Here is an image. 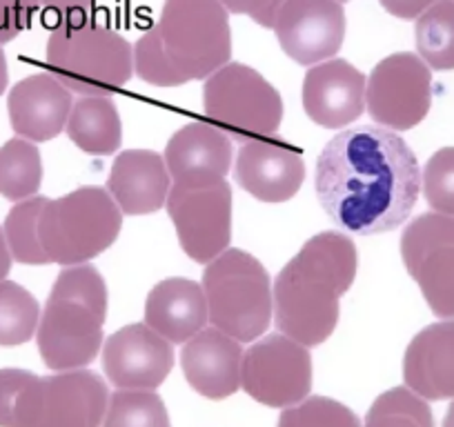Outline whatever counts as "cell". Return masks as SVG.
Here are the masks:
<instances>
[{
	"mask_svg": "<svg viewBox=\"0 0 454 427\" xmlns=\"http://www.w3.org/2000/svg\"><path fill=\"white\" fill-rule=\"evenodd\" d=\"M421 167L408 143L386 128L346 129L318 154L314 190L343 232L374 237L401 228L421 194Z\"/></svg>",
	"mask_w": 454,
	"mask_h": 427,
	"instance_id": "6da1fadb",
	"label": "cell"
},
{
	"mask_svg": "<svg viewBox=\"0 0 454 427\" xmlns=\"http://www.w3.org/2000/svg\"><path fill=\"white\" fill-rule=\"evenodd\" d=\"M356 268V245L346 234L321 232L305 241L272 285L278 332L305 347L325 343L339 323V300L350 291Z\"/></svg>",
	"mask_w": 454,
	"mask_h": 427,
	"instance_id": "7a4b0ae2",
	"label": "cell"
},
{
	"mask_svg": "<svg viewBox=\"0 0 454 427\" xmlns=\"http://www.w3.org/2000/svg\"><path fill=\"white\" fill-rule=\"evenodd\" d=\"M232 29L218 0H165L160 19L134 45V72L154 87L205 81L230 63Z\"/></svg>",
	"mask_w": 454,
	"mask_h": 427,
	"instance_id": "3957f363",
	"label": "cell"
},
{
	"mask_svg": "<svg viewBox=\"0 0 454 427\" xmlns=\"http://www.w3.org/2000/svg\"><path fill=\"white\" fill-rule=\"evenodd\" d=\"M107 285L91 265L63 268L36 330L43 363L54 372L82 369L103 347Z\"/></svg>",
	"mask_w": 454,
	"mask_h": 427,
	"instance_id": "277c9868",
	"label": "cell"
},
{
	"mask_svg": "<svg viewBox=\"0 0 454 427\" xmlns=\"http://www.w3.org/2000/svg\"><path fill=\"white\" fill-rule=\"evenodd\" d=\"M45 63L74 94L112 96L134 76V47L87 14L72 16L51 25Z\"/></svg>",
	"mask_w": 454,
	"mask_h": 427,
	"instance_id": "5b68a950",
	"label": "cell"
},
{
	"mask_svg": "<svg viewBox=\"0 0 454 427\" xmlns=\"http://www.w3.org/2000/svg\"><path fill=\"white\" fill-rule=\"evenodd\" d=\"M123 212L103 187H78L45 200L38 216V238L50 263L72 268L90 263L116 243Z\"/></svg>",
	"mask_w": 454,
	"mask_h": 427,
	"instance_id": "8992f818",
	"label": "cell"
},
{
	"mask_svg": "<svg viewBox=\"0 0 454 427\" xmlns=\"http://www.w3.org/2000/svg\"><path fill=\"white\" fill-rule=\"evenodd\" d=\"M200 285L214 328L239 343L256 341L268 332L274 314L272 281L256 256L227 247L209 260Z\"/></svg>",
	"mask_w": 454,
	"mask_h": 427,
	"instance_id": "52a82bcc",
	"label": "cell"
},
{
	"mask_svg": "<svg viewBox=\"0 0 454 427\" xmlns=\"http://www.w3.org/2000/svg\"><path fill=\"white\" fill-rule=\"evenodd\" d=\"M203 112L209 123L237 141L274 138L283 120L281 94L256 69L227 63L205 78Z\"/></svg>",
	"mask_w": 454,
	"mask_h": 427,
	"instance_id": "ba28073f",
	"label": "cell"
},
{
	"mask_svg": "<svg viewBox=\"0 0 454 427\" xmlns=\"http://www.w3.org/2000/svg\"><path fill=\"white\" fill-rule=\"evenodd\" d=\"M109 392L87 369L27 378L16 396L12 427H100Z\"/></svg>",
	"mask_w": 454,
	"mask_h": 427,
	"instance_id": "9c48e42d",
	"label": "cell"
},
{
	"mask_svg": "<svg viewBox=\"0 0 454 427\" xmlns=\"http://www.w3.org/2000/svg\"><path fill=\"white\" fill-rule=\"evenodd\" d=\"M168 214L183 252L207 265L232 241V187L227 181L169 187Z\"/></svg>",
	"mask_w": 454,
	"mask_h": 427,
	"instance_id": "30bf717a",
	"label": "cell"
},
{
	"mask_svg": "<svg viewBox=\"0 0 454 427\" xmlns=\"http://www.w3.org/2000/svg\"><path fill=\"white\" fill-rule=\"evenodd\" d=\"M432 107V72L421 56L399 51L370 74L365 110L372 120L392 132H408L423 123Z\"/></svg>",
	"mask_w": 454,
	"mask_h": 427,
	"instance_id": "8fae6325",
	"label": "cell"
},
{
	"mask_svg": "<svg viewBox=\"0 0 454 427\" xmlns=\"http://www.w3.org/2000/svg\"><path fill=\"white\" fill-rule=\"evenodd\" d=\"M401 259L432 314L454 318V216L414 219L401 234Z\"/></svg>",
	"mask_w": 454,
	"mask_h": 427,
	"instance_id": "7c38bea8",
	"label": "cell"
},
{
	"mask_svg": "<svg viewBox=\"0 0 454 427\" xmlns=\"http://www.w3.org/2000/svg\"><path fill=\"white\" fill-rule=\"evenodd\" d=\"M241 385L270 408H292L312 390V356L286 334H270L243 354Z\"/></svg>",
	"mask_w": 454,
	"mask_h": 427,
	"instance_id": "4fadbf2b",
	"label": "cell"
},
{
	"mask_svg": "<svg viewBox=\"0 0 454 427\" xmlns=\"http://www.w3.org/2000/svg\"><path fill=\"white\" fill-rule=\"evenodd\" d=\"M272 29L294 63L312 67L339 54L346 38V12L339 0H286Z\"/></svg>",
	"mask_w": 454,
	"mask_h": 427,
	"instance_id": "5bb4252c",
	"label": "cell"
},
{
	"mask_svg": "<svg viewBox=\"0 0 454 427\" xmlns=\"http://www.w3.org/2000/svg\"><path fill=\"white\" fill-rule=\"evenodd\" d=\"M172 368V343L147 323L125 325L103 345V369L119 390H156Z\"/></svg>",
	"mask_w": 454,
	"mask_h": 427,
	"instance_id": "9a60e30c",
	"label": "cell"
},
{
	"mask_svg": "<svg viewBox=\"0 0 454 427\" xmlns=\"http://www.w3.org/2000/svg\"><path fill=\"white\" fill-rule=\"evenodd\" d=\"M368 78L352 63L330 58L312 65L303 81V110L325 129L352 125L365 112Z\"/></svg>",
	"mask_w": 454,
	"mask_h": 427,
	"instance_id": "2e32d148",
	"label": "cell"
},
{
	"mask_svg": "<svg viewBox=\"0 0 454 427\" xmlns=\"http://www.w3.org/2000/svg\"><path fill=\"white\" fill-rule=\"evenodd\" d=\"M237 182L263 203H286L299 194L305 181V160L286 141L252 138L237 156Z\"/></svg>",
	"mask_w": 454,
	"mask_h": 427,
	"instance_id": "e0dca14e",
	"label": "cell"
},
{
	"mask_svg": "<svg viewBox=\"0 0 454 427\" xmlns=\"http://www.w3.org/2000/svg\"><path fill=\"white\" fill-rule=\"evenodd\" d=\"M72 91L51 74H34L16 82L7 96L14 132L32 143H47L67 128Z\"/></svg>",
	"mask_w": 454,
	"mask_h": 427,
	"instance_id": "ac0fdd59",
	"label": "cell"
},
{
	"mask_svg": "<svg viewBox=\"0 0 454 427\" xmlns=\"http://www.w3.org/2000/svg\"><path fill=\"white\" fill-rule=\"evenodd\" d=\"M181 365L187 383L205 399H227L241 387L243 350L218 328H203L183 343Z\"/></svg>",
	"mask_w": 454,
	"mask_h": 427,
	"instance_id": "d6986e66",
	"label": "cell"
},
{
	"mask_svg": "<svg viewBox=\"0 0 454 427\" xmlns=\"http://www.w3.org/2000/svg\"><path fill=\"white\" fill-rule=\"evenodd\" d=\"M163 159L169 176L181 185L225 181L232 165V141L214 125L190 123L169 138Z\"/></svg>",
	"mask_w": 454,
	"mask_h": 427,
	"instance_id": "ffe728a7",
	"label": "cell"
},
{
	"mask_svg": "<svg viewBox=\"0 0 454 427\" xmlns=\"http://www.w3.org/2000/svg\"><path fill=\"white\" fill-rule=\"evenodd\" d=\"M405 387L426 400L454 399V318L423 328L403 356Z\"/></svg>",
	"mask_w": 454,
	"mask_h": 427,
	"instance_id": "44dd1931",
	"label": "cell"
},
{
	"mask_svg": "<svg viewBox=\"0 0 454 427\" xmlns=\"http://www.w3.org/2000/svg\"><path fill=\"white\" fill-rule=\"evenodd\" d=\"M168 165L163 156L150 150H125L116 156L107 178V191L129 216L159 212L169 194Z\"/></svg>",
	"mask_w": 454,
	"mask_h": 427,
	"instance_id": "7402d4cb",
	"label": "cell"
},
{
	"mask_svg": "<svg viewBox=\"0 0 454 427\" xmlns=\"http://www.w3.org/2000/svg\"><path fill=\"white\" fill-rule=\"evenodd\" d=\"M209 321L203 285L190 278H165L156 283L145 300V323L172 345H183Z\"/></svg>",
	"mask_w": 454,
	"mask_h": 427,
	"instance_id": "603a6c76",
	"label": "cell"
},
{
	"mask_svg": "<svg viewBox=\"0 0 454 427\" xmlns=\"http://www.w3.org/2000/svg\"><path fill=\"white\" fill-rule=\"evenodd\" d=\"M67 134L85 154L107 156L119 151L123 125L112 96H81L69 112Z\"/></svg>",
	"mask_w": 454,
	"mask_h": 427,
	"instance_id": "cb8c5ba5",
	"label": "cell"
},
{
	"mask_svg": "<svg viewBox=\"0 0 454 427\" xmlns=\"http://www.w3.org/2000/svg\"><path fill=\"white\" fill-rule=\"evenodd\" d=\"M41 182V151L32 141L12 138L0 147V196L20 203L36 196Z\"/></svg>",
	"mask_w": 454,
	"mask_h": 427,
	"instance_id": "d4e9b609",
	"label": "cell"
},
{
	"mask_svg": "<svg viewBox=\"0 0 454 427\" xmlns=\"http://www.w3.org/2000/svg\"><path fill=\"white\" fill-rule=\"evenodd\" d=\"M417 51L436 72L454 69V0H436L417 19Z\"/></svg>",
	"mask_w": 454,
	"mask_h": 427,
	"instance_id": "484cf974",
	"label": "cell"
},
{
	"mask_svg": "<svg viewBox=\"0 0 454 427\" xmlns=\"http://www.w3.org/2000/svg\"><path fill=\"white\" fill-rule=\"evenodd\" d=\"M41 307L32 291L14 281H0V345H23L36 334Z\"/></svg>",
	"mask_w": 454,
	"mask_h": 427,
	"instance_id": "4316f807",
	"label": "cell"
},
{
	"mask_svg": "<svg viewBox=\"0 0 454 427\" xmlns=\"http://www.w3.org/2000/svg\"><path fill=\"white\" fill-rule=\"evenodd\" d=\"M103 427H169V416L154 390H119L109 396Z\"/></svg>",
	"mask_w": 454,
	"mask_h": 427,
	"instance_id": "83f0119b",
	"label": "cell"
},
{
	"mask_svg": "<svg viewBox=\"0 0 454 427\" xmlns=\"http://www.w3.org/2000/svg\"><path fill=\"white\" fill-rule=\"evenodd\" d=\"M47 198L43 196H32L27 200H20L12 207L5 221L7 245H10L12 259L23 265H47L50 259L43 252L41 238H38V216Z\"/></svg>",
	"mask_w": 454,
	"mask_h": 427,
	"instance_id": "f1b7e54d",
	"label": "cell"
},
{
	"mask_svg": "<svg viewBox=\"0 0 454 427\" xmlns=\"http://www.w3.org/2000/svg\"><path fill=\"white\" fill-rule=\"evenodd\" d=\"M364 427H434V418L426 399L410 387H392L374 400Z\"/></svg>",
	"mask_w": 454,
	"mask_h": 427,
	"instance_id": "f546056e",
	"label": "cell"
},
{
	"mask_svg": "<svg viewBox=\"0 0 454 427\" xmlns=\"http://www.w3.org/2000/svg\"><path fill=\"white\" fill-rule=\"evenodd\" d=\"M278 427H361L359 416L348 405L327 396H309L286 408Z\"/></svg>",
	"mask_w": 454,
	"mask_h": 427,
	"instance_id": "4dcf8cb0",
	"label": "cell"
},
{
	"mask_svg": "<svg viewBox=\"0 0 454 427\" xmlns=\"http://www.w3.org/2000/svg\"><path fill=\"white\" fill-rule=\"evenodd\" d=\"M423 196L436 214L454 216V147L434 151L421 174Z\"/></svg>",
	"mask_w": 454,
	"mask_h": 427,
	"instance_id": "1f68e13d",
	"label": "cell"
},
{
	"mask_svg": "<svg viewBox=\"0 0 454 427\" xmlns=\"http://www.w3.org/2000/svg\"><path fill=\"white\" fill-rule=\"evenodd\" d=\"M41 0H0V45L32 27Z\"/></svg>",
	"mask_w": 454,
	"mask_h": 427,
	"instance_id": "d6a6232c",
	"label": "cell"
},
{
	"mask_svg": "<svg viewBox=\"0 0 454 427\" xmlns=\"http://www.w3.org/2000/svg\"><path fill=\"white\" fill-rule=\"evenodd\" d=\"M227 10V14L250 16L256 25L265 29L274 27L278 10L286 0H218Z\"/></svg>",
	"mask_w": 454,
	"mask_h": 427,
	"instance_id": "836d02e7",
	"label": "cell"
},
{
	"mask_svg": "<svg viewBox=\"0 0 454 427\" xmlns=\"http://www.w3.org/2000/svg\"><path fill=\"white\" fill-rule=\"evenodd\" d=\"M29 377H32V372H27V369H0V427H12L16 396Z\"/></svg>",
	"mask_w": 454,
	"mask_h": 427,
	"instance_id": "e575fe53",
	"label": "cell"
},
{
	"mask_svg": "<svg viewBox=\"0 0 454 427\" xmlns=\"http://www.w3.org/2000/svg\"><path fill=\"white\" fill-rule=\"evenodd\" d=\"M41 5L45 7L47 16H54V23H60L65 19H72V16H82L87 14L94 0H41Z\"/></svg>",
	"mask_w": 454,
	"mask_h": 427,
	"instance_id": "d590c367",
	"label": "cell"
},
{
	"mask_svg": "<svg viewBox=\"0 0 454 427\" xmlns=\"http://www.w3.org/2000/svg\"><path fill=\"white\" fill-rule=\"evenodd\" d=\"M383 10L401 20H417L436 0H379Z\"/></svg>",
	"mask_w": 454,
	"mask_h": 427,
	"instance_id": "8d00e7d4",
	"label": "cell"
},
{
	"mask_svg": "<svg viewBox=\"0 0 454 427\" xmlns=\"http://www.w3.org/2000/svg\"><path fill=\"white\" fill-rule=\"evenodd\" d=\"M10 269H12V252H10V245H7L5 232L0 229V281H5Z\"/></svg>",
	"mask_w": 454,
	"mask_h": 427,
	"instance_id": "74e56055",
	"label": "cell"
},
{
	"mask_svg": "<svg viewBox=\"0 0 454 427\" xmlns=\"http://www.w3.org/2000/svg\"><path fill=\"white\" fill-rule=\"evenodd\" d=\"M7 82H10V74H7V58L5 54H3V50H0V96L5 94Z\"/></svg>",
	"mask_w": 454,
	"mask_h": 427,
	"instance_id": "f35d334b",
	"label": "cell"
},
{
	"mask_svg": "<svg viewBox=\"0 0 454 427\" xmlns=\"http://www.w3.org/2000/svg\"><path fill=\"white\" fill-rule=\"evenodd\" d=\"M443 427H454V403L448 408V414L443 418Z\"/></svg>",
	"mask_w": 454,
	"mask_h": 427,
	"instance_id": "ab89813d",
	"label": "cell"
},
{
	"mask_svg": "<svg viewBox=\"0 0 454 427\" xmlns=\"http://www.w3.org/2000/svg\"><path fill=\"white\" fill-rule=\"evenodd\" d=\"M339 3H346V0H339Z\"/></svg>",
	"mask_w": 454,
	"mask_h": 427,
	"instance_id": "60d3db41",
	"label": "cell"
}]
</instances>
